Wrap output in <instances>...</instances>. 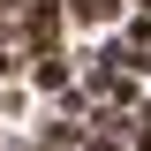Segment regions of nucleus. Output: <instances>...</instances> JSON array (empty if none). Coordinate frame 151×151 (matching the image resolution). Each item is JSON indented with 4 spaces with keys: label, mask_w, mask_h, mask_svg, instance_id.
<instances>
[{
    "label": "nucleus",
    "mask_w": 151,
    "mask_h": 151,
    "mask_svg": "<svg viewBox=\"0 0 151 151\" xmlns=\"http://www.w3.org/2000/svg\"><path fill=\"white\" fill-rule=\"evenodd\" d=\"M121 15V0H76V23H113Z\"/></svg>",
    "instance_id": "obj_2"
},
{
    "label": "nucleus",
    "mask_w": 151,
    "mask_h": 151,
    "mask_svg": "<svg viewBox=\"0 0 151 151\" xmlns=\"http://www.w3.org/2000/svg\"><path fill=\"white\" fill-rule=\"evenodd\" d=\"M38 91H53V98L68 91V68H60V53H45V60H38Z\"/></svg>",
    "instance_id": "obj_1"
}]
</instances>
